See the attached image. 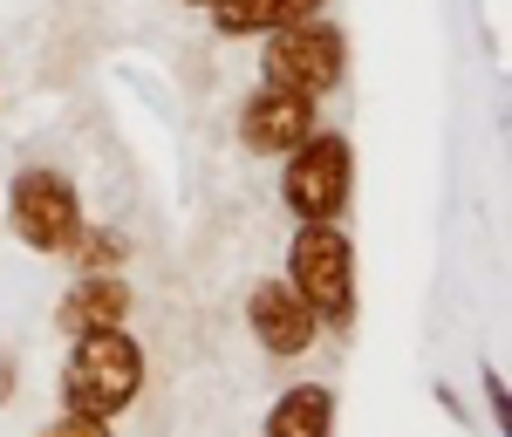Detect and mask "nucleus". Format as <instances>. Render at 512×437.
Returning <instances> with one entry per match:
<instances>
[{
    "label": "nucleus",
    "instance_id": "obj_1",
    "mask_svg": "<svg viewBox=\"0 0 512 437\" xmlns=\"http://www.w3.org/2000/svg\"><path fill=\"white\" fill-rule=\"evenodd\" d=\"M144 390V349L123 335V328H96V335H76L69 349V369H62V403L82 410V417H117L130 410Z\"/></svg>",
    "mask_w": 512,
    "mask_h": 437
},
{
    "label": "nucleus",
    "instance_id": "obj_2",
    "mask_svg": "<svg viewBox=\"0 0 512 437\" xmlns=\"http://www.w3.org/2000/svg\"><path fill=\"white\" fill-rule=\"evenodd\" d=\"M287 287L308 301V315L328 328H349L355 315V253L335 219H301V233L287 246Z\"/></svg>",
    "mask_w": 512,
    "mask_h": 437
},
{
    "label": "nucleus",
    "instance_id": "obj_3",
    "mask_svg": "<svg viewBox=\"0 0 512 437\" xmlns=\"http://www.w3.org/2000/svg\"><path fill=\"white\" fill-rule=\"evenodd\" d=\"M7 226H14L21 246H35V253H69V239L82 233V205L69 192V178L21 171L14 192H7Z\"/></svg>",
    "mask_w": 512,
    "mask_h": 437
},
{
    "label": "nucleus",
    "instance_id": "obj_4",
    "mask_svg": "<svg viewBox=\"0 0 512 437\" xmlns=\"http://www.w3.org/2000/svg\"><path fill=\"white\" fill-rule=\"evenodd\" d=\"M349 185H355V164H349V144L342 137H308V144L287 151L280 199L294 205L301 219H335L349 205Z\"/></svg>",
    "mask_w": 512,
    "mask_h": 437
},
{
    "label": "nucleus",
    "instance_id": "obj_5",
    "mask_svg": "<svg viewBox=\"0 0 512 437\" xmlns=\"http://www.w3.org/2000/svg\"><path fill=\"white\" fill-rule=\"evenodd\" d=\"M267 82L274 89H294V96L335 89L342 82V35L335 28H315V21L274 28V41H267Z\"/></svg>",
    "mask_w": 512,
    "mask_h": 437
},
{
    "label": "nucleus",
    "instance_id": "obj_6",
    "mask_svg": "<svg viewBox=\"0 0 512 437\" xmlns=\"http://www.w3.org/2000/svg\"><path fill=\"white\" fill-rule=\"evenodd\" d=\"M239 137H246V151H260V158H287L294 144L315 137V96H294V89L260 82V96H253L246 117H239Z\"/></svg>",
    "mask_w": 512,
    "mask_h": 437
},
{
    "label": "nucleus",
    "instance_id": "obj_7",
    "mask_svg": "<svg viewBox=\"0 0 512 437\" xmlns=\"http://www.w3.org/2000/svg\"><path fill=\"white\" fill-rule=\"evenodd\" d=\"M246 321H253V335H260L267 356H301L321 335V321L308 315V301H301L287 280H260L253 301H246Z\"/></svg>",
    "mask_w": 512,
    "mask_h": 437
},
{
    "label": "nucleus",
    "instance_id": "obj_8",
    "mask_svg": "<svg viewBox=\"0 0 512 437\" xmlns=\"http://www.w3.org/2000/svg\"><path fill=\"white\" fill-rule=\"evenodd\" d=\"M123 315H130V287L117 274H76V287L55 308V328L76 342V335H96V328H123Z\"/></svg>",
    "mask_w": 512,
    "mask_h": 437
},
{
    "label": "nucleus",
    "instance_id": "obj_9",
    "mask_svg": "<svg viewBox=\"0 0 512 437\" xmlns=\"http://www.w3.org/2000/svg\"><path fill=\"white\" fill-rule=\"evenodd\" d=\"M321 0H212V21L219 35H274L294 21H315Z\"/></svg>",
    "mask_w": 512,
    "mask_h": 437
},
{
    "label": "nucleus",
    "instance_id": "obj_10",
    "mask_svg": "<svg viewBox=\"0 0 512 437\" xmlns=\"http://www.w3.org/2000/svg\"><path fill=\"white\" fill-rule=\"evenodd\" d=\"M328 424H335V397L321 383H301L267 410V437H328Z\"/></svg>",
    "mask_w": 512,
    "mask_h": 437
},
{
    "label": "nucleus",
    "instance_id": "obj_11",
    "mask_svg": "<svg viewBox=\"0 0 512 437\" xmlns=\"http://www.w3.org/2000/svg\"><path fill=\"white\" fill-rule=\"evenodd\" d=\"M41 437H110V424H103V417H82V410H69L62 424H48Z\"/></svg>",
    "mask_w": 512,
    "mask_h": 437
},
{
    "label": "nucleus",
    "instance_id": "obj_12",
    "mask_svg": "<svg viewBox=\"0 0 512 437\" xmlns=\"http://www.w3.org/2000/svg\"><path fill=\"white\" fill-rule=\"evenodd\" d=\"M14 397V383H7V356H0V403Z\"/></svg>",
    "mask_w": 512,
    "mask_h": 437
},
{
    "label": "nucleus",
    "instance_id": "obj_13",
    "mask_svg": "<svg viewBox=\"0 0 512 437\" xmlns=\"http://www.w3.org/2000/svg\"><path fill=\"white\" fill-rule=\"evenodd\" d=\"M198 7H212V0H198Z\"/></svg>",
    "mask_w": 512,
    "mask_h": 437
}]
</instances>
